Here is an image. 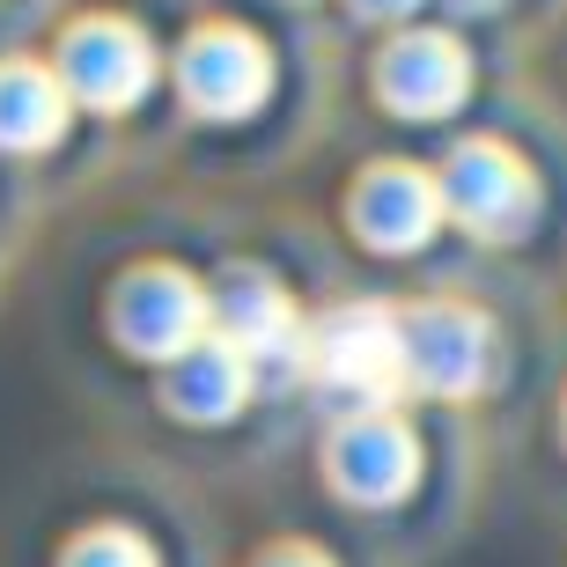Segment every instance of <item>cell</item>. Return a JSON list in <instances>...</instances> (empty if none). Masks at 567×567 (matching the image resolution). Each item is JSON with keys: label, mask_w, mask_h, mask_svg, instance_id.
I'll return each mask as SVG.
<instances>
[{"label": "cell", "mask_w": 567, "mask_h": 567, "mask_svg": "<svg viewBox=\"0 0 567 567\" xmlns=\"http://www.w3.org/2000/svg\"><path fill=\"white\" fill-rule=\"evenodd\" d=\"M266 567H324L317 553H280V560H266Z\"/></svg>", "instance_id": "obj_2"}, {"label": "cell", "mask_w": 567, "mask_h": 567, "mask_svg": "<svg viewBox=\"0 0 567 567\" xmlns=\"http://www.w3.org/2000/svg\"><path fill=\"white\" fill-rule=\"evenodd\" d=\"M74 567H147V553L133 546V538H89V546L74 553Z\"/></svg>", "instance_id": "obj_1"}]
</instances>
